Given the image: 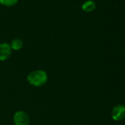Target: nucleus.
I'll list each match as a JSON object with an SVG mask.
<instances>
[{"label":"nucleus","instance_id":"6","mask_svg":"<svg viewBox=\"0 0 125 125\" xmlns=\"http://www.w3.org/2000/svg\"><path fill=\"white\" fill-rule=\"evenodd\" d=\"M10 46L12 50H16V51L20 50L24 46V42L20 38H15L11 41Z\"/></svg>","mask_w":125,"mask_h":125},{"label":"nucleus","instance_id":"4","mask_svg":"<svg viewBox=\"0 0 125 125\" xmlns=\"http://www.w3.org/2000/svg\"><path fill=\"white\" fill-rule=\"evenodd\" d=\"M12 53V49L10 44L7 43H0V61L8 60Z\"/></svg>","mask_w":125,"mask_h":125},{"label":"nucleus","instance_id":"5","mask_svg":"<svg viewBox=\"0 0 125 125\" xmlns=\"http://www.w3.org/2000/svg\"><path fill=\"white\" fill-rule=\"evenodd\" d=\"M96 2L93 0H88V1L85 2L83 5H82V9L83 11L87 12V13H90L94 11L96 9Z\"/></svg>","mask_w":125,"mask_h":125},{"label":"nucleus","instance_id":"1","mask_svg":"<svg viewBox=\"0 0 125 125\" xmlns=\"http://www.w3.org/2000/svg\"><path fill=\"white\" fill-rule=\"evenodd\" d=\"M48 80V76L43 70H35L30 72L27 76L28 83L33 86L41 87L44 85Z\"/></svg>","mask_w":125,"mask_h":125},{"label":"nucleus","instance_id":"7","mask_svg":"<svg viewBox=\"0 0 125 125\" xmlns=\"http://www.w3.org/2000/svg\"><path fill=\"white\" fill-rule=\"evenodd\" d=\"M19 0H0V4L7 6V7H12L17 4Z\"/></svg>","mask_w":125,"mask_h":125},{"label":"nucleus","instance_id":"3","mask_svg":"<svg viewBox=\"0 0 125 125\" xmlns=\"http://www.w3.org/2000/svg\"><path fill=\"white\" fill-rule=\"evenodd\" d=\"M112 118L114 121H120L125 118V105L117 104L115 105L111 112Z\"/></svg>","mask_w":125,"mask_h":125},{"label":"nucleus","instance_id":"2","mask_svg":"<svg viewBox=\"0 0 125 125\" xmlns=\"http://www.w3.org/2000/svg\"><path fill=\"white\" fill-rule=\"evenodd\" d=\"M13 122L15 125H29L30 119L27 113L22 110H19L14 114Z\"/></svg>","mask_w":125,"mask_h":125}]
</instances>
